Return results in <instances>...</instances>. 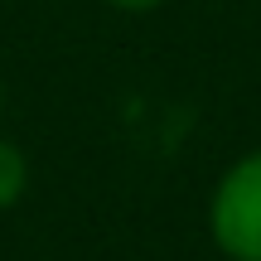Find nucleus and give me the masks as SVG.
Segmentation results:
<instances>
[{
  "instance_id": "nucleus-1",
  "label": "nucleus",
  "mask_w": 261,
  "mask_h": 261,
  "mask_svg": "<svg viewBox=\"0 0 261 261\" xmlns=\"http://www.w3.org/2000/svg\"><path fill=\"white\" fill-rule=\"evenodd\" d=\"M208 232L232 261H261V150L227 165L208 203Z\"/></svg>"
},
{
  "instance_id": "nucleus-2",
  "label": "nucleus",
  "mask_w": 261,
  "mask_h": 261,
  "mask_svg": "<svg viewBox=\"0 0 261 261\" xmlns=\"http://www.w3.org/2000/svg\"><path fill=\"white\" fill-rule=\"evenodd\" d=\"M29 189V160L19 145H10V140H0V213L5 208H15L19 198H24Z\"/></svg>"
},
{
  "instance_id": "nucleus-3",
  "label": "nucleus",
  "mask_w": 261,
  "mask_h": 261,
  "mask_svg": "<svg viewBox=\"0 0 261 261\" xmlns=\"http://www.w3.org/2000/svg\"><path fill=\"white\" fill-rule=\"evenodd\" d=\"M112 10H126V15H150V10H160L165 0H107Z\"/></svg>"
},
{
  "instance_id": "nucleus-4",
  "label": "nucleus",
  "mask_w": 261,
  "mask_h": 261,
  "mask_svg": "<svg viewBox=\"0 0 261 261\" xmlns=\"http://www.w3.org/2000/svg\"><path fill=\"white\" fill-rule=\"evenodd\" d=\"M0 112H5V83H0Z\"/></svg>"
}]
</instances>
